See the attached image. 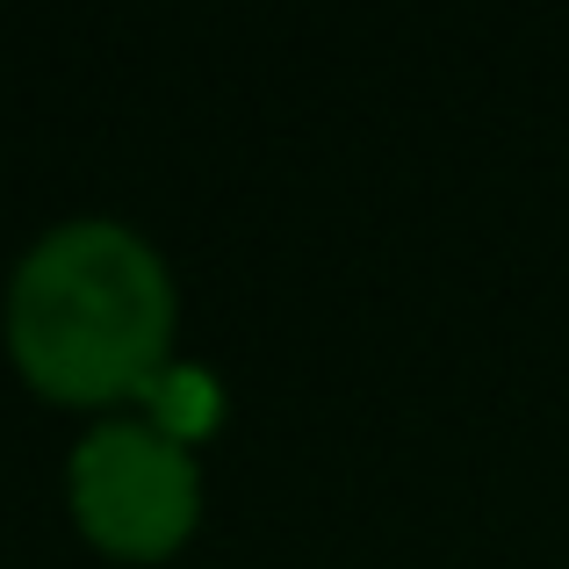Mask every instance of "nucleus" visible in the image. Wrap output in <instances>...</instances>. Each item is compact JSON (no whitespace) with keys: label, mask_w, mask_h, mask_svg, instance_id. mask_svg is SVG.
I'll return each mask as SVG.
<instances>
[{"label":"nucleus","mask_w":569,"mask_h":569,"mask_svg":"<svg viewBox=\"0 0 569 569\" xmlns=\"http://www.w3.org/2000/svg\"><path fill=\"white\" fill-rule=\"evenodd\" d=\"M66 498L80 533L116 562H167L202 519V476L188 447L159 426L109 418L72 447Z\"/></svg>","instance_id":"nucleus-2"},{"label":"nucleus","mask_w":569,"mask_h":569,"mask_svg":"<svg viewBox=\"0 0 569 569\" xmlns=\"http://www.w3.org/2000/svg\"><path fill=\"white\" fill-rule=\"evenodd\" d=\"M173 274L130 223L80 217L43 231L8 281V361L66 411L144 397L173 361Z\"/></svg>","instance_id":"nucleus-1"}]
</instances>
